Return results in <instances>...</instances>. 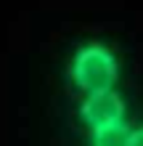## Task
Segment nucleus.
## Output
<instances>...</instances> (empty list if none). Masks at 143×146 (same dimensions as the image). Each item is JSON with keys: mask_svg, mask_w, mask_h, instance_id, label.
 Returning a JSON list of instances; mask_svg holds the SVG:
<instances>
[{"mask_svg": "<svg viewBox=\"0 0 143 146\" xmlns=\"http://www.w3.org/2000/svg\"><path fill=\"white\" fill-rule=\"evenodd\" d=\"M72 77L88 96L111 90V82L117 77V61L101 48H88L80 53L72 64Z\"/></svg>", "mask_w": 143, "mask_h": 146, "instance_id": "f257e3e1", "label": "nucleus"}, {"mask_svg": "<svg viewBox=\"0 0 143 146\" xmlns=\"http://www.w3.org/2000/svg\"><path fill=\"white\" fill-rule=\"evenodd\" d=\"M80 122L85 125L90 133L125 125V104H122V98L117 96V93H111V90L88 96L85 104L80 106Z\"/></svg>", "mask_w": 143, "mask_h": 146, "instance_id": "f03ea898", "label": "nucleus"}, {"mask_svg": "<svg viewBox=\"0 0 143 146\" xmlns=\"http://www.w3.org/2000/svg\"><path fill=\"white\" fill-rule=\"evenodd\" d=\"M90 146H130V127L117 125L109 130H98L90 135Z\"/></svg>", "mask_w": 143, "mask_h": 146, "instance_id": "7ed1b4c3", "label": "nucleus"}, {"mask_svg": "<svg viewBox=\"0 0 143 146\" xmlns=\"http://www.w3.org/2000/svg\"><path fill=\"white\" fill-rule=\"evenodd\" d=\"M130 146H143V125L130 130Z\"/></svg>", "mask_w": 143, "mask_h": 146, "instance_id": "20e7f679", "label": "nucleus"}]
</instances>
